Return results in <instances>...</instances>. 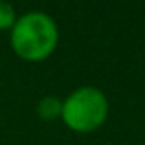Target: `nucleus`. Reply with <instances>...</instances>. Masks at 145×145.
<instances>
[{
  "instance_id": "7ed1b4c3",
  "label": "nucleus",
  "mask_w": 145,
  "mask_h": 145,
  "mask_svg": "<svg viewBox=\"0 0 145 145\" xmlns=\"http://www.w3.org/2000/svg\"><path fill=\"white\" fill-rule=\"evenodd\" d=\"M35 112L42 121H55L57 118H61V112H63V99L57 96L40 97L37 101Z\"/></svg>"
},
{
  "instance_id": "f257e3e1",
  "label": "nucleus",
  "mask_w": 145,
  "mask_h": 145,
  "mask_svg": "<svg viewBox=\"0 0 145 145\" xmlns=\"http://www.w3.org/2000/svg\"><path fill=\"white\" fill-rule=\"evenodd\" d=\"M11 50L28 63H40L55 52L59 44V26L44 11H28L17 17L9 29Z\"/></svg>"
},
{
  "instance_id": "f03ea898",
  "label": "nucleus",
  "mask_w": 145,
  "mask_h": 145,
  "mask_svg": "<svg viewBox=\"0 0 145 145\" xmlns=\"http://www.w3.org/2000/svg\"><path fill=\"white\" fill-rule=\"evenodd\" d=\"M108 118V99L101 88L92 85L79 86L63 99L61 120L79 134L94 132Z\"/></svg>"
},
{
  "instance_id": "20e7f679",
  "label": "nucleus",
  "mask_w": 145,
  "mask_h": 145,
  "mask_svg": "<svg viewBox=\"0 0 145 145\" xmlns=\"http://www.w3.org/2000/svg\"><path fill=\"white\" fill-rule=\"evenodd\" d=\"M17 22V11L9 2L0 0V31L11 29Z\"/></svg>"
}]
</instances>
